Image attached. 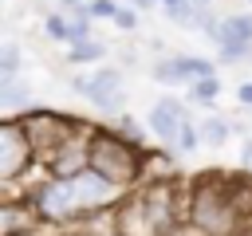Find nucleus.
<instances>
[{"label": "nucleus", "instance_id": "9d476101", "mask_svg": "<svg viewBox=\"0 0 252 236\" xmlns=\"http://www.w3.org/2000/svg\"><path fill=\"white\" fill-rule=\"evenodd\" d=\"M213 43H217V47H224V43H248V47H252V12H232V16H224Z\"/></svg>", "mask_w": 252, "mask_h": 236}, {"label": "nucleus", "instance_id": "2f4dec72", "mask_svg": "<svg viewBox=\"0 0 252 236\" xmlns=\"http://www.w3.org/2000/svg\"><path fill=\"white\" fill-rule=\"evenodd\" d=\"M63 236H102V232H63Z\"/></svg>", "mask_w": 252, "mask_h": 236}, {"label": "nucleus", "instance_id": "473e14b6", "mask_svg": "<svg viewBox=\"0 0 252 236\" xmlns=\"http://www.w3.org/2000/svg\"><path fill=\"white\" fill-rule=\"evenodd\" d=\"M193 4H205V8H209V4H213V0H193Z\"/></svg>", "mask_w": 252, "mask_h": 236}, {"label": "nucleus", "instance_id": "7ed1b4c3", "mask_svg": "<svg viewBox=\"0 0 252 236\" xmlns=\"http://www.w3.org/2000/svg\"><path fill=\"white\" fill-rule=\"evenodd\" d=\"M20 126H24L28 142L35 146L39 165H43L55 149H63L67 142H75V138H87V134H91V126H87L83 118L63 114V110H51V106H32V110H24V114H20Z\"/></svg>", "mask_w": 252, "mask_h": 236}, {"label": "nucleus", "instance_id": "b1692460", "mask_svg": "<svg viewBox=\"0 0 252 236\" xmlns=\"http://www.w3.org/2000/svg\"><path fill=\"white\" fill-rule=\"evenodd\" d=\"M158 106H161V110H169L173 118H181V122H189V110H185V102H181V98H173V94H165V98H158Z\"/></svg>", "mask_w": 252, "mask_h": 236}, {"label": "nucleus", "instance_id": "7c9ffc66", "mask_svg": "<svg viewBox=\"0 0 252 236\" xmlns=\"http://www.w3.org/2000/svg\"><path fill=\"white\" fill-rule=\"evenodd\" d=\"M161 8H173V4H185V0H158Z\"/></svg>", "mask_w": 252, "mask_h": 236}, {"label": "nucleus", "instance_id": "ddd939ff", "mask_svg": "<svg viewBox=\"0 0 252 236\" xmlns=\"http://www.w3.org/2000/svg\"><path fill=\"white\" fill-rule=\"evenodd\" d=\"M205 16H209V8H205V4H193V0L165 8V20L177 24V28H185V31H201V28H205Z\"/></svg>", "mask_w": 252, "mask_h": 236}, {"label": "nucleus", "instance_id": "2eb2a0df", "mask_svg": "<svg viewBox=\"0 0 252 236\" xmlns=\"http://www.w3.org/2000/svg\"><path fill=\"white\" fill-rule=\"evenodd\" d=\"M197 126H201V146H209V149H220L232 134V118H220V114H209Z\"/></svg>", "mask_w": 252, "mask_h": 236}, {"label": "nucleus", "instance_id": "393cba45", "mask_svg": "<svg viewBox=\"0 0 252 236\" xmlns=\"http://www.w3.org/2000/svg\"><path fill=\"white\" fill-rule=\"evenodd\" d=\"M240 169L252 177V134H248V138H240Z\"/></svg>", "mask_w": 252, "mask_h": 236}, {"label": "nucleus", "instance_id": "f03ea898", "mask_svg": "<svg viewBox=\"0 0 252 236\" xmlns=\"http://www.w3.org/2000/svg\"><path fill=\"white\" fill-rule=\"evenodd\" d=\"M185 220L197 224L201 232L209 236H232L244 220L236 197H232V177H217V173H205L189 185V208H185Z\"/></svg>", "mask_w": 252, "mask_h": 236}, {"label": "nucleus", "instance_id": "f257e3e1", "mask_svg": "<svg viewBox=\"0 0 252 236\" xmlns=\"http://www.w3.org/2000/svg\"><path fill=\"white\" fill-rule=\"evenodd\" d=\"M87 169H94L118 193H130L146 181V149L126 142L110 126H91V134H87Z\"/></svg>", "mask_w": 252, "mask_h": 236}, {"label": "nucleus", "instance_id": "423d86ee", "mask_svg": "<svg viewBox=\"0 0 252 236\" xmlns=\"http://www.w3.org/2000/svg\"><path fill=\"white\" fill-rule=\"evenodd\" d=\"M71 87L102 114L122 118L126 114V90H122V71L118 67H94L91 75H75Z\"/></svg>", "mask_w": 252, "mask_h": 236}, {"label": "nucleus", "instance_id": "aec40b11", "mask_svg": "<svg viewBox=\"0 0 252 236\" xmlns=\"http://www.w3.org/2000/svg\"><path fill=\"white\" fill-rule=\"evenodd\" d=\"M20 63H24V55H20V43H4L0 47V79L4 75H20Z\"/></svg>", "mask_w": 252, "mask_h": 236}, {"label": "nucleus", "instance_id": "9b49d317", "mask_svg": "<svg viewBox=\"0 0 252 236\" xmlns=\"http://www.w3.org/2000/svg\"><path fill=\"white\" fill-rule=\"evenodd\" d=\"M150 79H154V83H161V87H189V71H185V63H181V55L154 59Z\"/></svg>", "mask_w": 252, "mask_h": 236}, {"label": "nucleus", "instance_id": "6e6552de", "mask_svg": "<svg viewBox=\"0 0 252 236\" xmlns=\"http://www.w3.org/2000/svg\"><path fill=\"white\" fill-rule=\"evenodd\" d=\"M43 228V216L28 197H4L0 201V236H35Z\"/></svg>", "mask_w": 252, "mask_h": 236}, {"label": "nucleus", "instance_id": "0eeeda50", "mask_svg": "<svg viewBox=\"0 0 252 236\" xmlns=\"http://www.w3.org/2000/svg\"><path fill=\"white\" fill-rule=\"evenodd\" d=\"M71 189H75V201H79V220H91L98 212H110L122 197L110 181H102L94 169H83L79 177H71Z\"/></svg>", "mask_w": 252, "mask_h": 236}, {"label": "nucleus", "instance_id": "c756f323", "mask_svg": "<svg viewBox=\"0 0 252 236\" xmlns=\"http://www.w3.org/2000/svg\"><path fill=\"white\" fill-rule=\"evenodd\" d=\"M118 4H134V8H154L158 0H118Z\"/></svg>", "mask_w": 252, "mask_h": 236}, {"label": "nucleus", "instance_id": "bb28decb", "mask_svg": "<svg viewBox=\"0 0 252 236\" xmlns=\"http://www.w3.org/2000/svg\"><path fill=\"white\" fill-rule=\"evenodd\" d=\"M169 236H209V232H201L197 224H189V220H185V224H177V228H173Z\"/></svg>", "mask_w": 252, "mask_h": 236}, {"label": "nucleus", "instance_id": "1a4fd4ad", "mask_svg": "<svg viewBox=\"0 0 252 236\" xmlns=\"http://www.w3.org/2000/svg\"><path fill=\"white\" fill-rule=\"evenodd\" d=\"M0 106L8 110V118H20L24 110H32V87L20 75H4L0 79Z\"/></svg>", "mask_w": 252, "mask_h": 236}, {"label": "nucleus", "instance_id": "4be33fe9", "mask_svg": "<svg viewBox=\"0 0 252 236\" xmlns=\"http://www.w3.org/2000/svg\"><path fill=\"white\" fill-rule=\"evenodd\" d=\"M118 8H122L118 0H91V4H87V16H91V20H114Z\"/></svg>", "mask_w": 252, "mask_h": 236}, {"label": "nucleus", "instance_id": "dca6fc26", "mask_svg": "<svg viewBox=\"0 0 252 236\" xmlns=\"http://www.w3.org/2000/svg\"><path fill=\"white\" fill-rule=\"evenodd\" d=\"M217 98H220V75L189 83V102H197V106H213Z\"/></svg>", "mask_w": 252, "mask_h": 236}, {"label": "nucleus", "instance_id": "5701e85b", "mask_svg": "<svg viewBox=\"0 0 252 236\" xmlns=\"http://www.w3.org/2000/svg\"><path fill=\"white\" fill-rule=\"evenodd\" d=\"M43 28H47V35H51L55 43H67V28H63V16H59V12H47Z\"/></svg>", "mask_w": 252, "mask_h": 236}, {"label": "nucleus", "instance_id": "20e7f679", "mask_svg": "<svg viewBox=\"0 0 252 236\" xmlns=\"http://www.w3.org/2000/svg\"><path fill=\"white\" fill-rule=\"evenodd\" d=\"M28 185V201L35 205V212L43 216V224H75L79 220V201L71 181L63 177H39V181H24Z\"/></svg>", "mask_w": 252, "mask_h": 236}, {"label": "nucleus", "instance_id": "cd10ccee", "mask_svg": "<svg viewBox=\"0 0 252 236\" xmlns=\"http://www.w3.org/2000/svg\"><path fill=\"white\" fill-rule=\"evenodd\" d=\"M232 236H252V216H248V220H240V228H236Z\"/></svg>", "mask_w": 252, "mask_h": 236}, {"label": "nucleus", "instance_id": "412c9836", "mask_svg": "<svg viewBox=\"0 0 252 236\" xmlns=\"http://www.w3.org/2000/svg\"><path fill=\"white\" fill-rule=\"evenodd\" d=\"M138 12H142V8H134V4H122V8L114 12V20H110V24H114L118 31H134V28H138V20H142Z\"/></svg>", "mask_w": 252, "mask_h": 236}, {"label": "nucleus", "instance_id": "4468645a", "mask_svg": "<svg viewBox=\"0 0 252 236\" xmlns=\"http://www.w3.org/2000/svg\"><path fill=\"white\" fill-rule=\"evenodd\" d=\"M98 59H106V39H79V43H71L67 47V63L71 67H91V63H98Z\"/></svg>", "mask_w": 252, "mask_h": 236}, {"label": "nucleus", "instance_id": "39448f33", "mask_svg": "<svg viewBox=\"0 0 252 236\" xmlns=\"http://www.w3.org/2000/svg\"><path fill=\"white\" fill-rule=\"evenodd\" d=\"M32 165H39L35 146L28 142L20 118H4L0 122V181L4 185H24L32 173Z\"/></svg>", "mask_w": 252, "mask_h": 236}, {"label": "nucleus", "instance_id": "c85d7f7f", "mask_svg": "<svg viewBox=\"0 0 252 236\" xmlns=\"http://www.w3.org/2000/svg\"><path fill=\"white\" fill-rule=\"evenodd\" d=\"M91 0H59V8H87Z\"/></svg>", "mask_w": 252, "mask_h": 236}, {"label": "nucleus", "instance_id": "6ab92c4d", "mask_svg": "<svg viewBox=\"0 0 252 236\" xmlns=\"http://www.w3.org/2000/svg\"><path fill=\"white\" fill-rule=\"evenodd\" d=\"M173 149H181V153H193V149H201V126H197V122H181Z\"/></svg>", "mask_w": 252, "mask_h": 236}, {"label": "nucleus", "instance_id": "a211bd4d", "mask_svg": "<svg viewBox=\"0 0 252 236\" xmlns=\"http://www.w3.org/2000/svg\"><path fill=\"white\" fill-rule=\"evenodd\" d=\"M181 63H185V71H189V83H197V79H213V75H217V63H213V59L181 55Z\"/></svg>", "mask_w": 252, "mask_h": 236}, {"label": "nucleus", "instance_id": "f3484780", "mask_svg": "<svg viewBox=\"0 0 252 236\" xmlns=\"http://www.w3.org/2000/svg\"><path fill=\"white\" fill-rule=\"evenodd\" d=\"M114 130H118L126 142L142 146V149H146V138H154V134H150V126H146V122H138L134 114H122V118H114Z\"/></svg>", "mask_w": 252, "mask_h": 236}, {"label": "nucleus", "instance_id": "f8f14e48", "mask_svg": "<svg viewBox=\"0 0 252 236\" xmlns=\"http://www.w3.org/2000/svg\"><path fill=\"white\" fill-rule=\"evenodd\" d=\"M146 126H150V134H154L161 146H173V142H177V130H181V118H173L169 110H161V106L154 102L150 114H146Z\"/></svg>", "mask_w": 252, "mask_h": 236}, {"label": "nucleus", "instance_id": "a878e982", "mask_svg": "<svg viewBox=\"0 0 252 236\" xmlns=\"http://www.w3.org/2000/svg\"><path fill=\"white\" fill-rule=\"evenodd\" d=\"M236 102H240V106H248V110H252V79H244V83H240V87H236Z\"/></svg>", "mask_w": 252, "mask_h": 236}]
</instances>
